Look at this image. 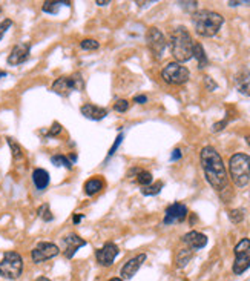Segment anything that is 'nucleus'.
<instances>
[{
  "instance_id": "nucleus-1",
  "label": "nucleus",
  "mask_w": 250,
  "mask_h": 281,
  "mask_svg": "<svg viewBox=\"0 0 250 281\" xmlns=\"http://www.w3.org/2000/svg\"><path fill=\"white\" fill-rule=\"evenodd\" d=\"M204 177L215 191L221 192L227 188V171L220 152L214 146H204L199 154Z\"/></svg>"
},
{
  "instance_id": "nucleus-2",
  "label": "nucleus",
  "mask_w": 250,
  "mask_h": 281,
  "mask_svg": "<svg viewBox=\"0 0 250 281\" xmlns=\"http://www.w3.org/2000/svg\"><path fill=\"white\" fill-rule=\"evenodd\" d=\"M193 38L184 26H178L169 34V48L177 63L189 62L193 57Z\"/></svg>"
},
{
  "instance_id": "nucleus-3",
  "label": "nucleus",
  "mask_w": 250,
  "mask_h": 281,
  "mask_svg": "<svg viewBox=\"0 0 250 281\" xmlns=\"http://www.w3.org/2000/svg\"><path fill=\"white\" fill-rule=\"evenodd\" d=\"M224 23V17L215 11L201 10L192 14V25L195 32L201 37H214L220 32Z\"/></svg>"
},
{
  "instance_id": "nucleus-4",
  "label": "nucleus",
  "mask_w": 250,
  "mask_h": 281,
  "mask_svg": "<svg viewBox=\"0 0 250 281\" xmlns=\"http://www.w3.org/2000/svg\"><path fill=\"white\" fill-rule=\"evenodd\" d=\"M229 174L235 186L244 188L250 181V155L238 152L229 160Z\"/></svg>"
},
{
  "instance_id": "nucleus-5",
  "label": "nucleus",
  "mask_w": 250,
  "mask_h": 281,
  "mask_svg": "<svg viewBox=\"0 0 250 281\" xmlns=\"http://www.w3.org/2000/svg\"><path fill=\"white\" fill-rule=\"evenodd\" d=\"M23 272V258L16 251H8L0 260V276L7 279H17Z\"/></svg>"
},
{
  "instance_id": "nucleus-6",
  "label": "nucleus",
  "mask_w": 250,
  "mask_h": 281,
  "mask_svg": "<svg viewBox=\"0 0 250 281\" xmlns=\"http://www.w3.org/2000/svg\"><path fill=\"white\" fill-rule=\"evenodd\" d=\"M189 77H190L189 69L183 63H177V62L168 63L161 71V78L168 85H174V86L187 83Z\"/></svg>"
},
{
  "instance_id": "nucleus-7",
  "label": "nucleus",
  "mask_w": 250,
  "mask_h": 281,
  "mask_svg": "<svg viewBox=\"0 0 250 281\" xmlns=\"http://www.w3.org/2000/svg\"><path fill=\"white\" fill-rule=\"evenodd\" d=\"M83 88V77L80 72H74L72 75H63L53 83V91L62 97L69 96L72 91H80Z\"/></svg>"
},
{
  "instance_id": "nucleus-8",
  "label": "nucleus",
  "mask_w": 250,
  "mask_h": 281,
  "mask_svg": "<svg viewBox=\"0 0 250 281\" xmlns=\"http://www.w3.org/2000/svg\"><path fill=\"white\" fill-rule=\"evenodd\" d=\"M235 261L232 266V272L235 275H242L247 269H250V240L242 238L235 246Z\"/></svg>"
},
{
  "instance_id": "nucleus-9",
  "label": "nucleus",
  "mask_w": 250,
  "mask_h": 281,
  "mask_svg": "<svg viewBox=\"0 0 250 281\" xmlns=\"http://www.w3.org/2000/svg\"><path fill=\"white\" fill-rule=\"evenodd\" d=\"M146 43H147V48L151 50L152 56H154L157 60H160V59L163 57L164 50H166V46H168V42H166V37H164L163 32H161L158 28H155V26H152V28L147 29V32H146Z\"/></svg>"
},
{
  "instance_id": "nucleus-10",
  "label": "nucleus",
  "mask_w": 250,
  "mask_h": 281,
  "mask_svg": "<svg viewBox=\"0 0 250 281\" xmlns=\"http://www.w3.org/2000/svg\"><path fill=\"white\" fill-rule=\"evenodd\" d=\"M59 254H60V249H59L57 245L48 243V242H41L31 251V258L35 264H40V263L48 261L51 258H56Z\"/></svg>"
},
{
  "instance_id": "nucleus-11",
  "label": "nucleus",
  "mask_w": 250,
  "mask_h": 281,
  "mask_svg": "<svg viewBox=\"0 0 250 281\" xmlns=\"http://www.w3.org/2000/svg\"><path fill=\"white\" fill-rule=\"evenodd\" d=\"M118 254H120V249L115 243H105L100 249L95 251V258L102 267H109L114 264Z\"/></svg>"
},
{
  "instance_id": "nucleus-12",
  "label": "nucleus",
  "mask_w": 250,
  "mask_h": 281,
  "mask_svg": "<svg viewBox=\"0 0 250 281\" xmlns=\"http://www.w3.org/2000/svg\"><path fill=\"white\" fill-rule=\"evenodd\" d=\"M187 214H189V211H187L186 205H183V203H174V205H171L168 209H166L163 223L166 226H171L174 223H183L186 220Z\"/></svg>"
},
{
  "instance_id": "nucleus-13",
  "label": "nucleus",
  "mask_w": 250,
  "mask_h": 281,
  "mask_svg": "<svg viewBox=\"0 0 250 281\" xmlns=\"http://www.w3.org/2000/svg\"><path fill=\"white\" fill-rule=\"evenodd\" d=\"M147 255L146 254H138L135 257H132L131 260H128L124 263V266L120 270V278L123 279H132L135 276V273L138 272V269L141 267V264L146 261Z\"/></svg>"
},
{
  "instance_id": "nucleus-14",
  "label": "nucleus",
  "mask_w": 250,
  "mask_h": 281,
  "mask_svg": "<svg viewBox=\"0 0 250 281\" xmlns=\"http://www.w3.org/2000/svg\"><path fill=\"white\" fill-rule=\"evenodd\" d=\"M29 53H31V45L28 42L19 43L11 50V54L8 56V65H20L25 63L29 59Z\"/></svg>"
},
{
  "instance_id": "nucleus-15",
  "label": "nucleus",
  "mask_w": 250,
  "mask_h": 281,
  "mask_svg": "<svg viewBox=\"0 0 250 281\" xmlns=\"http://www.w3.org/2000/svg\"><path fill=\"white\" fill-rule=\"evenodd\" d=\"M63 245H65V257L72 258L80 248L86 246V240H83L77 233H69L63 238Z\"/></svg>"
},
{
  "instance_id": "nucleus-16",
  "label": "nucleus",
  "mask_w": 250,
  "mask_h": 281,
  "mask_svg": "<svg viewBox=\"0 0 250 281\" xmlns=\"http://www.w3.org/2000/svg\"><path fill=\"white\" fill-rule=\"evenodd\" d=\"M235 88L239 94L250 97V71L247 68H241L233 77Z\"/></svg>"
},
{
  "instance_id": "nucleus-17",
  "label": "nucleus",
  "mask_w": 250,
  "mask_h": 281,
  "mask_svg": "<svg viewBox=\"0 0 250 281\" xmlns=\"http://www.w3.org/2000/svg\"><path fill=\"white\" fill-rule=\"evenodd\" d=\"M183 243L189 249L198 251V249H203L207 245V237L204 233L198 232V230H190L186 235H183Z\"/></svg>"
},
{
  "instance_id": "nucleus-18",
  "label": "nucleus",
  "mask_w": 250,
  "mask_h": 281,
  "mask_svg": "<svg viewBox=\"0 0 250 281\" xmlns=\"http://www.w3.org/2000/svg\"><path fill=\"white\" fill-rule=\"evenodd\" d=\"M80 112H81V115H85L86 118L94 120V122H100V120H103L108 115V109L106 108H102V106H97V105H92V103L83 105Z\"/></svg>"
},
{
  "instance_id": "nucleus-19",
  "label": "nucleus",
  "mask_w": 250,
  "mask_h": 281,
  "mask_svg": "<svg viewBox=\"0 0 250 281\" xmlns=\"http://www.w3.org/2000/svg\"><path fill=\"white\" fill-rule=\"evenodd\" d=\"M49 172L46 169H41V168H37L34 169L32 172V181H34V186L38 189V191H45L48 186H49Z\"/></svg>"
},
{
  "instance_id": "nucleus-20",
  "label": "nucleus",
  "mask_w": 250,
  "mask_h": 281,
  "mask_svg": "<svg viewBox=\"0 0 250 281\" xmlns=\"http://www.w3.org/2000/svg\"><path fill=\"white\" fill-rule=\"evenodd\" d=\"M103 188H105V181H103V178H100V177H92V178H89V180L85 183V186H83V189H85V194L89 195V197L98 194Z\"/></svg>"
},
{
  "instance_id": "nucleus-21",
  "label": "nucleus",
  "mask_w": 250,
  "mask_h": 281,
  "mask_svg": "<svg viewBox=\"0 0 250 281\" xmlns=\"http://www.w3.org/2000/svg\"><path fill=\"white\" fill-rule=\"evenodd\" d=\"M193 257V251L189 249V248H184V249H180L178 254H177V258H175V263H177V267L178 269H184L189 261L192 260Z\"/></svg>"
},
{
  "instance_id": "nucleus-22",
  "label": "nucleus",
  "mask_w": 250,
  "mask_h": 281,
  "mask_svg": "<svg viewBox=\"0 0 250 281\" xmlns=\"http://www.w3.org/2000/svg\"><path fill=\"white\" fill-rule=\"evenodd\" d=\"M193 59H196L198 68H199V69H204V68L207 66V63H209V60H207V56H206V51H204L203 45L198 43V42H195V45H193Z\"/></svg>"
},
{
  "instance_id": "nucleus-23",
  "label": "nucleus",
  "mask_w": 250,
  "mask_h": 281,
  "mask_svg": "<svg viewBox=\"0 0 250 281\" xmlns=\"http://www.w3.org/2000/svg\"><path fill=\"white\" fill-rule=\"evenodd\" d=\"M62 5L69 7L71 4L69 2H57V0H54V2H43L41 10H43V13H48V14H57Z\"/></svg>"
},
{
  "instance_id": "nucleus-24",
  "label": "nucleus",
  "mask_w": 250,
  "mask_h": 281,
  "mask_svg": "<svg viewBox=\"0 0 250 281\" xmlns=\"http://www.w3.org/2000/svg\"><path fill=\"white\" fill-rule=\"evenodd\" d=\"M163 186H164L163 181H155V183H152V184H149V186L141 188V194H143V195H147V197H151V195H158V194L161 192Z\"/></svg>"
},
{
  "instance_id": "nucleus-25",
  "label": "nucleus",
  "mask_w": 250,
  "mask_h": 281,
  "mask_svg": "<svg viewBox=\"0 0 250 281\" xmlns=\"http://www.w3.org/2000/svg\"><path fill=\"white\" fill-rule=\"evenodd\" d=\"M51 163L56 165V166H63L66 169H72V162H71V160L66 155H62V154L51 157Z\"/></svg>"
},
{
  "instance_id": "nucleus-26",
  "label": "nucleus",
  "mask_w": 250,
  "mask_h": 281,
  "mask_svg": "<svg viewBox=\"0 0 250 281\" xmlns=\"http://www.w3.org/2000/svg\"><path fill=\"white\" fill-rule=\"evenodd\" d=\"M7 142H8L10 148H11V152H13L14 160H20V158H23V151H22L20 145H19L14 138H11V137H8Z\"/></svg>"
},
{
  "instance_id": "nucleus-27",
  "label": "nucleus",
  "mask_w": 250,
  "mask_h": 281,
  "mask_svg": "<svg viewBox=\"0 0 250 281\" xmlns=\"http://www.w3.org/2000/svg\"><path fill=\"white\" fill-rule=\"evenodd\" d=\"M152 180H154V178H152V174H151L149 171H143V169H140V172L137 174V183L141 184V188L152 184Z\"/></svg>"
},
{
  "instance_id": "nucleus-28",
  "label": "nucleus",
  "mask_w": 250,
  "mask_h": 281,
  "mask_svg": "<svg viewBox=\"0 0 250 281\" xmlns=\"http://www.w3.org/2000/svg\"><path fill=\"white\" fill-rule=\"evenodd\" d=\"M37 214H38V217L43 220V221H53L54 220V215H53V212H51V209H49V205H41L38 209H37Z\"/></svg>"
},
{
  "instance_id": "nucleus-29",
  "label": "nucleus",
  "mask_w": 250,
  "mask_h": 281,
  "mask_svg": "<svg viewBox=\"0 0 250 281\" xmlns=\"http://www.w3.org/2000/svg\"><path fill=\"white\" fill-rule=\"evenodd\" d=\"M245 217V211L244 209H232L229 211V220L233 223V224H239Z\"/></svg>"
},
{
  "instance_id": "nucleus-30",
  "label": "nucleus",
  "mask_w": 250,
  "mask_h": 281,
  "mask_svg": "<svg viewBox=\"0 0 250 281\" xmlns=\"http://www.w3.org/2000/svg\"><path fill=\"white\" fill-rule=\"evenodd\" d=\"M80 48L85 50V51H94V50H98L100 48V43L94 38H85L80 42Z\"/></svg>"
},
{
  "instance_id": "nucleus-31",
  "label": "nucleus",
  "mask_w": 250,
  "mask_h": 281,
  "mask_svg": "<svg viewBox=\"0 0 250 281\" xmlns=\"http://www.w3.org/2000/svg\"><path fill=\"white\" fill-rule=\"evenodd\" d=\"M129 109V102L124 100V99H118L115 103H114V111L117 112H126Z\"/></svg>"
},
{
  "instance_id": "nucleus-32",
  "label": "nucleus",
  "mask_w": 250,
  "mask_h": 281,
  "mask_svg": "<svg viewBox=\"0 0 250 281\" xmlns=\"http://www.w3.org/2000/svg\"><path fill=\"white\" fill-rule=\"evenodd\" d=\"M204 88L207 89V91H215L217 88H218V85L214 82V78L212 77H209V75H204Z\"/></svg>"
},
{
  "instance_id": "nucleus-33",
  "label": "nucleus",
  "mask_w": 250,
  "mask_h": 281,
  "mask_svg": "<svg viewBox=\"0 0 250 281\" xmlns=\"http://www.w3.org/2000/svg\"><path fill=\"white\" fill-rule=\"evenodd\" d=\"M60 132H62V125L57 123V122H54L53 126H51V129H49V132H46L45 135H46V137H57Z\"/></svg>"
},
{
  "instance_id": "nucleus-34",
  "label": "nucleus",
  "mask_w": 250,
  "mask_h": 281,
  "mask_svg": "<svg viewBox=\"0 0 250 281\" xmlns=\"http://www.w3.org/2000/svg\"><path fill=\"white\" fill-rule=\"evenodd\" d=\"M11 25H13V20H10V19H5L2 23H0V40L4 38L5 32L11 28Z\"/></svg>"
},
{
  "instance_id": "nucleus-35",
  "label": "nucleus",
  "mask_w": 250,
  "mask_h": 281,
  "mask_svg": "<svg viewBox=\"0 0 250 281\" xmlns=\"http://www.w3.org/2000/svg\"><path fill=\"white\" fill-rule=\"evenodd\" d=\"M178 5L181 7V8H184L186 11H189V13H195V10H196V5H198V2H178Z\"/></svg>"
},
{
  "instance_id": "nucleus-36",
  "label": "nucleus",
  "mask_w": 250,
  "mask_h": 281,
  "mask_svg": "<svg viewBox=\"0 0 250 281\" xmlns=\"http://www.w3.org/2000/svg\"><path fill=\"white\" fill-rule=\"evenodd\" d=\"M121 142H123V134H120L117 138H115V142H114V145L111 146V149H109V154H108V158H111L114 154H115V151L118 149V146L121 145Z\"/></svg>"
},
{
  "instance_id": "nucleus-37",
  "label": "nucleus",
  "mask_w": 250,
  "mask_h": 281,
  "mask_svg": "<svg viewBox=\"0 0 250 281\" xmlns=\"http://www.w3.org/2000/svg\"><path fill=\"white\" fill-rule=\"evenodd\" d=\"M229 123V120L227 118H224L223 122H218V123H215L214 126H212V132H220V131H223L224 128H226V125Z\"/></svg>"
},
{
  "instance_id": "nucleus-38",
  "label": "nucleus",
  "mask_w": 250,
  "mask_h": 281,
  "mask_svg": "<svg viewBox=\"0 0 250 281\" xmlns=\"http://www.w3.org/2000/svg\"><path fill=\"white\" fill-rule=\"evenodd\" d=\"M181 155H183V154H181V151L177 148V149H174V151H172L171 160H172V162H177V160H180V158H181Z\"/></svg>"
},
{
  "instance_id": "nucleus-39",
  "label": "nucleus",
  "mask_w": 250,
  "mask_h": 281,
  "mask_svg": "<svg viewBox=\"0 0 250 281\" xmlns=\"http://www.w3.org/2000/svg\"><path fill=\"white\" fill-rule=\"evenodd\" d=\"M134 102L138 103V105H144L147 102V97L146 96H137V97H134Z\"/></svg>"
},
{
  "instance_id": "nucleus-40",
  "label": "nucleus",
  "mask_w": 250,
  "mask_h": 281,
  "mask_svg": "<svg viewBox=\"0 0 250 281\" xmlns=\"http://www.w3.org/2000/svg\"><path fill=\"white\" fill-rule=\"evenodd\" d=\"M83 218H85V215H83V214H75L74 218H72V221H74V224H78Z\"/></svg>"
},
{
  "instance_id": "nucleus-41",
  "label": "nucleus",
  "mask_w": 250,
  "mask_h": 281,
  "mask_svg": "<svg viewBox=\"0 0 250 281\" xmlns=\"http://www.w3.org/2000/svg\"><path fill=\"white\" fill-rule=\"evenodd\" d=\"M230 7H238V5H250V2H229Z\"/></svg>"
},
{
  "instance_id": "nucleus-42",
  "label": "nucleus",
  "mask_w": 250,
  "mask_h": 281,
  "mask_svg": "<svg viewBox=\"0 0 250 281\" xmlns=\"http://www.w3.org/2000/svg\"><path fill=\"white\" fill-rule=\"evenodd\" d=\"M95 4H97L98 7H105V5H109L111 2H109V0H106V2H103V0H95Z\"/></svg>"
},
{
  "instance_id": "nucleus-43",
  "label": "nucleus",
  "mask_w": 250,
  "mask_h": 281,
  "mask_svg": "<svg viewBox=\"0 0 250 281\" xmlns=\"http://www.w3.org/2000/svg\"><path fill=\"white\" fill-rule=\"evenodd\" d=\"M35 281H51V279H49V278H46V276H38Z\"/></svg>"
},
{
  "instance_id": "nucleus-44",
  "label": "nucleus",
  "mask_w": 250,
  "mask_h": 281,
  "mask_svg": "<svg viewBox=\"0 0 250 281\" xmlns=\"http://www.w3.org/2000/svg\"><path fill=\"white\" fill-rule=\"evenodd\" d=\"M109 281H124L123 278H120V276H114V278H111Z\"/></svg>"
},
{
  "instance_id": "nucleus-45",
  "label": "nucleus",
  "mask_w": 250,
  "mask_h": 281,
  "mask_svg": "<svg viewBox=\"0 0 250 281\" xmlns=\"http://www.w3.org/2000/svg\"><path fill=\"white\" fill-rule=\"evenodd\" d=\"M4 77H7V72L0 69V78H4Z\"/></svg>"
},
{
  "instance_id": "nucleus-46",
  "label": "nucleus",
  "mask_w": 250,
  "mask_h": 281,
  "mask_svg": "<svg viewBox=\"0 0 250 281\" xmlns=\"http://www.w3.org/2000/svg\"><path fill=\"white\" fill-rule=\"evenodd\" d=\"M245 142H247V145L250 146V135H247V137H245Z\"/></svg>"
},
{
  "instance_id": "nucleus-47",
  "label": "nucleus",
  "mask_w": 250,
  "mask_h": 281,
  "mask_svg": "<svg viewBox=\"0 0 250 281\" xmlns=\"http://www.w3.org/2000/svg\"><path fill=\"white\" fill-rule=\"evenodd\" d=\"M0 14H2V8H0Z\"/></svg>"
}]
</instances>
